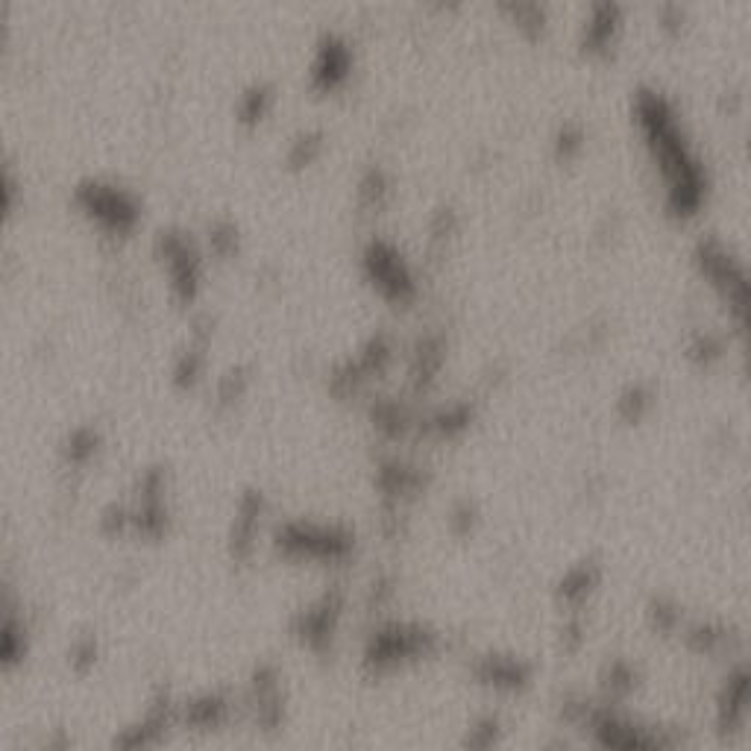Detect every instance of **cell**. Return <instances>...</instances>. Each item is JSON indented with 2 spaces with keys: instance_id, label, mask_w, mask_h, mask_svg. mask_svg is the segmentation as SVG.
I'll return each instance as SVG.
<instances>
[{
  "instance_id": "cell-1",
  "label": "cell",
  "mask_w": 751,
  "mask_h": 751,
  "mask_svg": "<svg viewBox=\"0 0 751 751\" xmlns=\"http://www.w3.org/2000/svg\"><path fill=\"white\" fill-rule=\"evenodd\" d=\"M367 265L373 270V279H376V285L388 294V297H408L411 294V273H408V267L402 265V259H399L397 253L388 247V244H376L373 250H370V256H367Z\"/></svg>"
},
{
  "instance_id": "cell-2",
  "label": "cell",
  "mask_w": 751,
  "mask_h": 751,
  "mask_svg": "<svg viewBox=\"0 0 751 751\" xmlns=\"http://www.w3.org/2000/svg\"><path fill=\"white\" fill-rule=\"evenodd\" d=\"M617 27V9H614V6H599V9H593V18H590V24L584 27V45L590 47V50H602V47L614 42Z\"/></svg>"
}]
</instances>
